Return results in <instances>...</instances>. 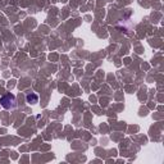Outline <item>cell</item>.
<instances>
[{
    "instance_id": "2",
    "label": "cell",
    "mask_w": 164,
    "mask_h": 164,
    "mask_svg": "<svg viewBox=\"0 0 164 164\" xmlns=\"http://www.w3.org/2000/svg\"><path fill=\"white\" fill-rule=\"evenodd\" d=\"M26 100H27V103H28L30 105H33V104H36L38 103V96L36 95V94H28V95L26 96Z\"/></svg>"
},
{
    "instance_id": "1",
    "label": "cell",
    "mask_w": 164,
    "mask_h": 164,
    "mask_svg": "<svg viewBox=\"0 0 164 164\" xmlns=\"http://www.w3.org/2000/svg\"><path fill=\"white\" fill-rule=\"evenodd\" d=\"M0 104L4 109H12L15 107V97L13 94H7L0 97Z\"/></svg>"
}]
</instances>
